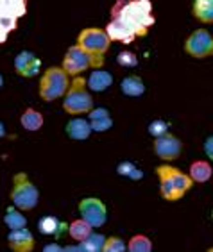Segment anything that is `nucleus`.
Returning <instances> with one entry per match:
<instances>
[{"label":"nucleus","instance_id":"f257e3e1","mask_svg":"<svg viewBox=\"0 0 213 252\" xmlns=\"http://www.w3.org/2000/svg\"><path fill=\"white\" fill-rule=\"evenodd\" d=\"M156 24L152 15V2L150 0H129L118 2L113 7V18L107 24L106 32L113 41H120L129 45L135 38L145 36L149 29Z\"/></svg>","mask_w":213,"mask_h":252},{"label":"nucleus","instance_id":"f03ea898","mask_svg":"<svg viewBox=\"0 0 213 252\" xmlns=\"http://www.w3.org/2000/svg\"><path fill=\"white\" fill-rule=\"evenodd\" d=\"M158 179H160V193L165 200L176 202L183 199V195L194 186V179L190 174H183L181 170L170 165H160L156 168Z\"/></svg>","mask_w":213,"mask_h":252},{"label":"nucleus","instance_id":"7ed1b4c3","mask_svg":"<svg viewBox=\"0 0 213 252\" xmlns=\"http://www.w3.org/2000/svg\"><path fill=\"white\" fill-rule=\"evenodd\" d=\"M90 92L92 90L88 88V79L75 75L63 97V109L72 117L88 115L93 109V98Z\"/></svg>","mask_w":213,"mask_h":252},{"label":"nucleus","instance_id":"20e7f679","mask_svg":"<svg viewBox=\"0 0 213 252\" xmlns=\"http://www.w3.org/2000/svg\"><path fill=\"white\" fill-rule=\"evenodd\" d=\"M113 39L106 31L97 29V27H88L82 29L77 36V45L86 50L93 58V68H102L104 64V56L111 47Z\"/></svg>","mask_w":213,"mask_h":252},{"label":"nucleus","instance_id":"39448f33","mask_svg":"<svg viewBox=\"0 0 213 252\" xmlns=\"http://www.w3.org/2000/svg\"><path fill=\"white\" fill-rule=\"evenodd\" d=\"M70 88V75L63 66H50L39 81V97L45 102H54L65 97Z\"/></svg>","mask_w":213,"mask_h":252},{"label":"nucleus","instance_id":"423d86ee","mask_svg":"<svg viewBox=\"0 0 213 252\" xmlns=\"http://www.w3.org/2000/svg\"><path fill=\"white\" fill-rule=\"evenodd\" d=\"M11 200L16 208L22 211H31L38 206L39 202V191L29 175L20 172L13 177V188H11Z\"/></svg>","mask_w":213,"mask_h":252},{"label":"nucleus","instance_id":"0eeeda50","mask_svg":"<svg viewBox=\"0 0 213 252\" xmlns=\"http://www.w3.org/2000/svg\"><path fill=\"white\" fill-rule=\"evenodd\" d=\"M27 15V0H0V43L16 29L22 16Z\"/></svg>","mask_w":213,"mask_h":252},{"label":"nucleus","instance_id":"6e6552de","mask_svg":"<svg viewBox=\"0 0 213 252\" xmlns=\"http://www.w3.org/2000/svg\"><path fill=\"white\" fill-rule=\"evenodd\" d=\"M184 50L188 56L197 59L213 56V36L206 29H197L184 41Z\"/></svg>","mask_w":213,"mask_h":252},{"label":"nucleus","instance_id":"1a4fd4ad","mask_svg":"<svg viewBox=\"0 0 213 252\" xmlns=\"http://www.w3.org/2000/svg\"><path fill=\"white\" fill-rule=\"evenodd\" d=\"M63 68L67 70L68 75L75 77V75H81L82 72H86L88 68H93V58L82 47L73 45L65 54Z\"/></svg>","mask_w":213,"mask_h":252},{"label":"nucleus","instance_id":"9d476101","mask_svg":"<svg viewBox=\"0 0 213 252\" xmlns=\"http://www.w3.org/2000/svg\"><path fill=\"white\" fill-rule=\"evenodd\" d=\"M79 213L81 219L86 220L92 227H102L107 220V209L101 199L97 197H86L79 202Z\"/></svg>","mask_w":213,"mask_h":252},{"label":"nucleus","instance_id":"9b49d317","mask_svg":"<svg viewBox=\"0 0 213 252\" xmlns=\"http://www.w3.org/2000/svg\"><path fill=\"white\" fill-rule=\"evenodd\" d=\"M181 151H183V143L179 138H176L174 134H165L158 136L154 141V152L156 156L163 161H174L179 158Z\"/></svg>","mask_w":213,"mask_h":252},{"label":"nucleus","instance_id":"f8f14e48","mask_svg":"<svg viewBox=\"0 0 213 252\" xmlns=\"http://www.w3.org/2000/svg\"><path fill=\"white\" fill-rule=\"evenodd\" d=\"M41 70V59L36 58V54L31 50H22L15 58V72L25 79L38 75Z\"/></svg>","mask_w":213,"mask_h":252},{"label":"nucleus","instance_id":"ddd939ff","mask_svg":"<svg viewBox=\"0 0 213 252\" xmlns=\"http://www.w3.org/2000/svg\"><path fill=\"white\" fill-rule=\"evenodd\" d=\"M7 243L15 252H31L34 249V236L27 227L11 229L7 234Z\"/></svg>","mask_w":213,"mask_h":252},{"label":"nucleus","instance_id":"4468645a","mask_svg":"<svg viewBox=\"0 0 213 252\" xmlns=\"http://www.w3.org/2000/svg\"><path fill=\"white\" fill-rule=\"evenodd\" d=\"M68 225H70V223L61 222L58 217L47 215V217H43V219H39L38 231L41 234H45V236H54L56 240H58V238H61L68 231Z\"/></svg>","mask_w":213,"mask_h":252},{"label":"nucleus","instance_id":"2eb2a0df","mask_svg":"<svg viewBox=\"0 0 213 252\" xmlns=\"http://www.w3.org/2000/svg\"><path fill=\"white\" fill-rule=\"evenodd\" d=\"M65 131H67L70 140L84 141V140H88V136L92 134V124H90V120H86V118L73 117L72 120L67 124Z\"/></svg>","mask_w":213,"mask_h":252},{"label":"nucleus","instance_id":"dca6fc26","mask_svg":"<svg viewBox=\"0 0 213 252\" xmlns=\"http://www.w3.org/2000/svg\"><path fill=\"white\" fill-rule=\"evenodd\" d=\"M113 84V75L106 70H102V68H93L92 75L88 77V88L92 90V92H106L107 88H111Z\"/></svg>","mask_w":213,"mask_h":252},{"label":"nucleus","instance_id":"f3484780","mask_svg":"<svg viewBox=\"0 0 213 252\" xmlns=\"http://www.w3.org/2000/svg\"><path fill=\"white\" fill-rule=\"evenodd\" d=\"M120 88L122 92H124V95L133 98L142 97L145 93V84H143L142 77H138V75H127V77H124L120 83Z\"/></svg>","mask_w":213,"mask_h":252},{"label":"nucleus","instance_id":"a211bd4d","mask_svg":"<svg viewBox=\"0 0 213 252\" xmlns=\"http://www.w3.org/2000/svg\"><path fill=\"white\" fill-rule=\"evenodd\" d=\"M20 124H22V127H24L25 131L36 132L43 127V115L39 111H36V109H33V107H27L22 113V117H20Z\"/></svg>","mask_w":213,"mask_h":252},{"label":"nucleus","instance_id":"6ab92c4d","mask_svg":"<svg viewBox=\"0 0 213 252\" xmlns=\"http://www.w3.org/2000/svg\"><path fill=\"white\" fill-rule=\"evenodd\" d=\"M194 16L203 24H213V0H194Z\"/></svg>","mask_w":213,"mask_h":252},{"label":"nucleus","instance_id":"aec40b11","mask_svg":"<svg viewBox=\"0 0 213 252\" xmlns=\"http://www.w3.org/2000/svg\"><path fill=\"white\" fill-rule=\"evenodd\" d=\"M213 168L206 161H194L190 165V177L194 179V183H206L212 179Z\"/></svg>","mask_w":213,"mask_h":252},{"label":"nucleus","instance_id":"412c9836","mask_svg":"<svg viewBox=\"0 0 213 252\" xmlns=\"http://www.w3.org/2000/svg\"><path fill=\"white\" fill-rule=\"evenodd\" d=\"M92 229L93 227L86 222V220L79 219L68 225V234H70V238L75 240V242H82V240H86V238L93 233Z\"/></svg>","mask_w":213,"mask_h":252},{"label":"nucleus","instance_id":"4be33fe9","mask_svg":"<svg viewBox=\"0 0 213 252\" xmlns=\"http://www.w3.org/2000/svg\"><path fill=\"white\" fill-rule=\"evenodd\" d=\"M22 209H18L13 204L9 208L5 209V215H4V223L7 225L9 229H22V227H27V219H25L24 215L20 213Z\"/></svg>","mask_w":213,"mask_h":252},{"label":"nucleus","instance_id":"5701e85b","mask_svg":"<svg viewBox=\"0 0 213 252\" xmlns=\"http://www.w3.org/2000/svg\"><path fill=\"white\" fill-rule=\"evenodd\" d=\"M104 243H106V236L101 233H92L86 240H82V251L84 252H101L104 251Z\"/></svg>","mask_w":213,"mask_h":252},{"label":"nucleus","instance_id":"b1692460","mask_svg":"<svg viewBox=\"0 0 213 252\" xmlns=\"http://www.w3.org/2000/svg\"><path fill=\"white\" fill-rule=\"evenodd\" d=\"M116 172H118V175H124V177H127V179L131 181L143 179V172L135 163H131V161H122L120 165L116 166Z\"/></svg>","mask_w":213,"mask_h":252},{"label":"nucleus","instance_id":"393cba45","mask_svg":"<svg viewBox=\"0 0 213 252\" xmlns=\"http://www.w3.org/2000/svg\"><path fill=\"white\" fill-rule=\"evenodd\" d=\"M127 251L131 252H150L152 251V242L143 234H136L127 243Z\"/></svg>","mask_w":213,"mask_h":252},{"label":"nucleus","instance_id":"a878e982","mask_svg":"<svg viewBox=\"0 0 213 252\" xmlns=\"http://www.w3.org/2000/svg\"><path fill=\"white\" fill-rule=\"evenodd\" d=\"M127 251L126 242L118 236H109L106 238V243H104V252H124Z\"/></svg>","mask_w":213,"mask_h":252},{"label":"nucleus","instance_id":"bb28decb","mask_svg":"<svg viewBox=\"0 0 213 252\" xmlns=\"http://www.w3.org/2000/svg\"><path fill=\"white\" fill-rule=\"evenodd\" d=\"M116 63L124 68H135L138 64V58H136L135 52H129V50H124L116 56Z\"/></svg>","mask_w":213,"mask_h":252},{"label":"nucleus","instance_id":"cd10ccee","mask_svg":"<svg viewBox=\"0 0 213 252\" xmlns=\"http://www.w3.org/2000/svg\"><path fill=\"white\" fill-rule=\"evenodd\" d=\"M90 124H92L93 132H104V131H109L113 127V118L111 117L97 118V120H90Z\"/></svg>","mask_w":213,"mask_h":252},{"label":"nucleus","instance_id":"c85d7f7f","mask_svg":"<svg viewBox=\"0 0 213 252\" xmlns=\"http://www.w3.org/2000/svg\"><path fill=\"white\" fill-rule=\"evenodd\" d=\"M147 131H149L150 136L158 138V136L165 134V132L169 131V124H167L165 120H152L149 124V127H147Z\"/></svg>","mask_w":213,"mask_h":252},{"label":"nucleus","instance_id":"c756f323","mask_svg":"<svg viewBox=\"0 0 213 252\" xmlns=\"http://www.w3.org/2000/svg\"><path fill=\"white\" fill-rule=\"evenodd\" d=\"M104 117H109V111H107L106 107H93L92 111L88 113L90 120H97V118H104Z\"/></svg>","mask_w":213,"mask_h":252},{"label":"nucleus","instance_id":"7c9ffc66","mask_svg":"<svg viewBox=\"0 0 213 252\" xmlns=\"http://www.w3.org/2000/svg\"><path fill=\"white\" fill-rule=\"evenodd\" d=\"M204 152H206V156L213 161V136L206 138V141H204Z\"/></svg>","mask_w":213,"mask_h":252},{"label":"nucleus","instance_id":"2f4dec72","mask_svg":"<svg viewBox=\"0 0 213 252\" xmlns=\"http://www.w3.org/2000/svg\"><path fill=\"white\" fill-rule=\"evenodd\" d=\"M45 252H61L63 251V247L59 245V243H49V245H45L43 247Z\"/></svg>","mask_w":213,"mask_h":252},{"label":"nucleus","instance_id":"473e14b6","mask_svg":"<svg viewBox=\"0 0 213 252\" xmlns=\"http://www.w3.org/2000/svg\"><path fill=\"white\" fill-rule=\"evenodd\" d=\"M5 136V127H4V124L0 122V138H4Z\"/></svg>","mask_w":213,"mask_h":252},{"label":"nucleus","instance_id":"72a5a7b5","mask_svg":"<svg viewBox=\"0 0 213 252\" xmlns=\"http://www.w3.org/2000/svg\"><path fill=\"white\" fill-rule=\"evenodd\" d=\"M2 84H4V77L0 75V88H2Z\"/></svg>","mask_w":213,"mask_h":252},{"label":"nucleus","instance_id":"f704fd0d","mask_svg":"<svg viewBox=\"0 0 213 252\" xmlns=\"http://www.w3.org/2000/svg\"><path fill=\"white\" fill-rule=\"evenodd\" d=\"M212 219H213V211H212Z\"/></svg>","mask_w":213,"mask_h":252}]
</instances>
